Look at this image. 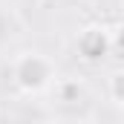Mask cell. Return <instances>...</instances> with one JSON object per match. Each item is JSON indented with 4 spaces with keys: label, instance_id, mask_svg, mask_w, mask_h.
<instances>
[{
    "label": "cell",
    "instance_id": "cell-3",
    "mask_svg": "<svg viewBox=\"0 0 124 124\" xmlns=\"http://www.w3.org/2000/svg\"><path fill=\"white\" fill-rule=\"evenodd\" d=\"M81 95H84V87H81L78 78H61V81H55V98L61 104H78Z\"/></svg>",
    "mask_w": 124,
    "mask_h": 124
},
{
    "label": "cell",
    "instance_id": "cell-6",
    "mask_svg": "<svg viewBox=\"0 0 124 124\" xmlns=\"http://www.w3.org/2000/svg\"><path fill=\"white\" fill-rule=\"evenodd\" d=\"M121 118H124V104H121Z\"/></svg>",
    "mask_w": 124,
    "mask_h": 124
},
{
    "label": "cell",
    "instance_id": "cell-2",
    "mask_svg": "<svg viewBox=\"0 0 124 124\" xmlns=\"http://www.w3.org/2000/svg\"><path fill=\"white\" fill-rule=\"evenodd\" d=\"M75 49H78V58L87 63H98L104 61L113 49V38L110 29L101 26V23H90L78 32V40H75Z\"/></svg>",
    "mask_w": 124,
    "mask_h": 124
},
{
    "label": "cell",
    "instance_id": "cell-4",
    "mask_svg": "<svg viewBox=\"0 0 124 124\" xmlns=\"http://www.w3.org/2000/svg\"><path fill=\"white\" fill-rule=\"evenodd\" d=\"M107 93H110V98L121 107L124 104V69H116L113 75H110V81H107Z\"/></svg>",
    "mask_w": 124,
    "mask_h": 124
},
{
    "label": "cell",
    "instance_id": "cell-5",
    "mask_svg": "<svg viewBox=\"0 0 124 124\" xmlns=\"http://www.w3.org/2000/svg\"><path fill=\"white\" fill-rule=\"evenodd\" d=\"M110 38H113V49H118L124 55V20H118V23L110 29Z\"/></svg>",
    "mask_w": 124,
    "mask_h": 124
},
{
    "label": "cell",
    "instance_id": "cell-1",
    "mask_svg": "<svg viewBox=\"0 0 124 124\" xmlns=\"http://www.w3.org/2000/svg\"><path fill=\"white\" fill-rule=\"evenodd\" d=\"M12 81L23 95H38L55 84V63L43 52H20L12 61Z\"/></svg>",
    "mask_w": 124,
    "mask_h": 124
},
{
    "label": "cell",
    "instance_id": "cell-7",
    "mask_svg": "<svg viewBox=\"0 0 124 124\" xmlns=\"http://www.w3.org/2000/svg\"><path fill=\"white\" fill-rule=\"evenodd\" d=\"M121 6H124V0H121Z\"/></svg>",
    "mask_w": 124,
    "mask_h": 124
}]
</instances>
